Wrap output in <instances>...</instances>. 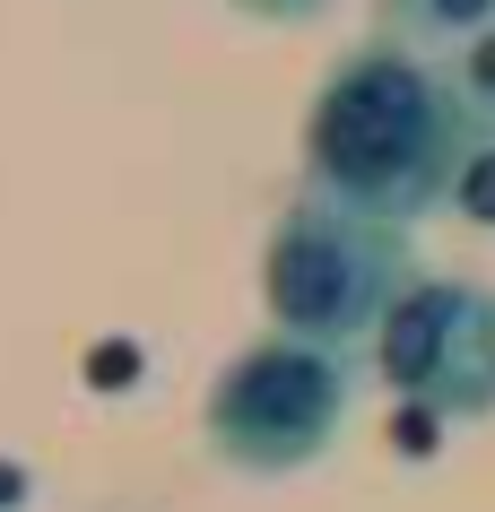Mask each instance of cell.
<instances>
[{
  "label": "cell",
  "mask_w": 495,
  "mask_h": 512,
  "mask_svg": "<svg viewBox=\"0 0 495 512\" xmlns=\"http://www.w3.org/2000/svg\"><path fill=\"white\" fill-rule=\"evenodd\" d=\"M391 27H409L417 44H469L495 27V0H383Z\"/></svg>",
  "instance_id": "obj_5"
},
{
  "label": "cell",
  "mask_w": 495,
  "mask_h": 512,
  "mask_svg": "<svg viewBox=\"0 0 495 512\" xmlns=\"http://www.w3.org/2000/svg\"><path fill=\"white\" fill-rule=\"evenodd\" d=\"M452 79H461L469 113H478V122H495V27H487V35H469V44H461V70H452Z\"/></svg>",
  "instance_id": "obj_7"
},
{
  "label": "cell",
  "mask_w": 495,
  "mask_h": 512,
  "mask_svg": "<svg viewBox=\"0 0 495 512\" xmlns=\"http://www.w3.org/2000/svg\"><path fill=\"white\" fill-rule=\"evenodd\" d=\"M235 9H244V18H287V27H296V18H313L322 0H235Z\"/></svg>",
  "instance_id": "obj_9"
},
{
  "label": "cell",
  "mask_w": 495,
  "mask_h": 512,
  "mask_svg": "<svg viewBox=\"0 0 495 512\" xmlns=\"http://www.w3.org/2000/svg\"><path fill=\"white\" fill-rule=\"evenodd\" d=\"M443 443V417L435 408H417V400H400V417H391V452H435Z\"/></svg>",
  "instance_id": "obj_8"
},
{
  "label": "cell",
  "mask_w": 495,
  "mask_h": 512,
  "mask_svg": "<svg viewBox=\"0 0 495 512\" xmlns=\"http://www.w3.org/2000/svg\"><path fill=\"white\" fill-rule=\"evenodd\" d=\"M374 374V356L357 348H313V339H252L209 391V452L244 478H287L339 443V426L357 417V391Z\"/></svg>",
  "instance_id": "obj_3"
},
{
  "label": "cell",
  "mask_w": 495,
  "mask_h": 512,
  "mask_svg": "<svg viewBox=\"0 0 495 512\" xmlns=\"http://www.w3.org/2000/svg\"><path fill=\"white\" fill-rule=\"evenodd\" d=\"M27 504V469H18V460H0V512H18Z\"/></svg>",
  "instance_id": "obj_10"
},
{
  "label": "cell",
  "mask_w": 495,
  "mask_h": 512,
  "mask_svg": "<svg viewBox=\"0 0 495 512\" xmlns=\"http://www.w3.org/2000/svg\"><path fill=\"white\" fill-rule=\"evenodd\" d=\"M452 209H461L469 226H495V131H478V139H469L461 183H452Z\"/></svg>",
  "instance_id": "obj_6"
},
{
  "label": "cell",
  "mask_w": 495,
  "mask_h": 512,
  "mask_svg": "<svg viewBox=\"0 0 495 512\" xmlns=\"http://www.w3.org/2000/svg\"><path fill=\"white\" fill-rule=\"evenodd\" d=\"M374 374L443 426L495 417V287L478 278H409L374 330Z\"/></svg>",
  "instance_id": "obj_4"
},
{
  "label": "cell",
  "mask_w": 495,
  "mask_h": 512,
  "mask_svg": "<svg viewBox=\"0 0 495 512\" xmlns=\"http://www.w3.org/2000/svg\"><path fill=\"white\" fill-rule=\"evenodd\" d=\"M409 226H391L374 209H348L330 191L304 183L270 226L261 252V304L287 339L313 348H374V330L391 322V304L409 287Z\"/></svg>",
  "instance_id": "obj_2"
},
{
  "label": "cell",
  "mask_w": 495,
  "mask_h": 512,
  "mask_svg": "<svg viewBox=\"0 0 495 512\" xmlns=\"http://www.w3.org/2000/svg\"><path fill=\"white\" fill-rule=\"evenodd\" d=\"M469 139L478 113L461 79H443L417 44H357L330 61L304 113V183L391 226H417L452 200Z\"/></svg>",
  "instance_id": "obj_1"
}]
</instances>
